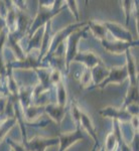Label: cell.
<instances>
[{
  "label": "cell",
  "mask_w": 139,
  "mask_h": 151,
  "mask_svg": "<svg viewBox=\"0 0 139 151\" xmlns=\"http://www.w3.org/2000/svg\"><path fill=\"white\" fill-rule=\"evenodd\" d=\"M72 114H73V117H74L75 120L77 121L78 123L81 124L82 127H84L85 129H86L87 132L91 135V137L95 140L96 144L100 145L96 130H95V127H94V125H93V122H92L91 118L89 117V115L85 113L84 111H82L81 109H80L78 106H76V105L73 106Z\"/></svg>",
  "instance_id": "obj_1"
},
{
  "label": "cell",
  "mask_w": 139,
  "mask_h": 151,
  "mask_svg": "<svg viewBox=\"0 0 139 151\" xmlns=\"http://www.w3.org/2000/svg\"><path fill=\"white\" fill-rule=\"evenodd\" d=\"M128 78V73L127 70H126V67L123 65V67L120 68H114L110 70L108 77L104 80L99 86H97L96 88H100V89H104L106 86H108L109 84H121L125 81Z\"/></svg>",
  "instance_id": "obj_2"
},
{
  "label": "cell",
  "mask_w": 139,
  "mask_h": 151,
  "mask_svg": "<svg viewBox=\"0 0 139 151\" xmlns=\"http://www.w3.org/2000/svg\"><path fill=\"white\" fill-rule=\"evenodd\" d=\"M83 139H84V135H83L81 129H80V126H78L75 132L60 134V137H58V144H60L58 151H66L77 141Z\"/></svg>",
  "instance_id": "obj_3"
},
{
  "label": "cell",
  "mask_w": 139,
  "mask_h": 151,
  "mask_svg": "<svg viewBox=\"0 0 139 151\" xmlns=\"http://www.w3.org/2000/svg\"><path fill=\"white\" fill-rule=\"evenodd\" d=\"M104 25L117 40L123 41V42H132V36L130 32L126 28H124L121 24L116 22H104Z\"/></svg>",
  "instance_id": "obj_4"
},
{
  "label": "cell",
  "mask_w": 139,
  "mask_h": 151,
  "mask_svg": "<svg viewBox=\"0 0 139 151\" xmlns=\"http://www.w3.org/2000/svg\"><path fill=\"white\" fill-rule=\"evenodd\" d=\"M58 143V138L45 139V138L35 137L32 140L24 143L23 145L26 147L27 151H45L48 147L57 145Z\"/></svg>",
  "instance_id": "obj_5"
},
{
  "label": "cell",
  "mask_w": 139,
  "mask_h": 151,
  "mask_svg": "<svg viewBox=\"0 0 139 151\" xmlns=\"http://www.w3.org/2000/svg\"><path fill=\"white\" fill-rule=\"evenodd\" d=\"M103 117H108V118H112L115 121H118L119 123H125L129 122L132 118V116L128 113L124 109H116L114 107H107L100 111Z\"/></svg>",
  "instance_id": "obj_6"
},
{
  "label": "cell",
  "mask_w": 139,
  "mask_h": 151,
  "mask_svg": "<svg viewBox=\"0 0 139 151\" xmlns=\"http://www.w3.org/2000/svg\"><path fill=\"white\" fill-rule=\"evenodd\" d=\"M102 43H103L104 47L106 48L107 50H109L110 52L113 53H121L124 52L128 50V47H130L131 45H136V42H123V41H109L107 40H102Z\"/></svg>",
  "instance_id": "obj_7"
},
{
  "label": "cell",
  "mask_w": 139,
  "mask_h": 151,
  "mask_svg": "<svg viewBox=\"0 0 139 151\" xmlns=\"http://www.w3.org/2000/svg\"><path fill=\"white\" fill-rule=\"evenodd\" d=\"M75 60L85 64L89 69H93V68H95L96 65L102 64V60H100V58L98 55H96L95 53L90 52H82V53H80V55H76Z\"/></svg>",
  "instance_id": "obj_8"
},
{
  "label": "cell",
  "mask_w": 139,
  "mask_h": 151,
  "mask_svg": "<svg viewBox=\"0 0 139 151\" xmlns=\"http://www.w3.org/2000/svg\"><path fill=\"white\" fill-rule=\"evenodd\" d=\"M126 58H127V64L125 65L126 70L128 73V78L130 79L131 86H137V70H136V65L134 58L131 55L129 50H126Z\"/></svg>",
  "instance_id": "obj_9"
},
{
  "label": "cell",
  "mask_w": 139,
  "mask_h": 151,
  "mask_svg": "<svg viewBox=\"0 0 139 151\" xmlns=\"http://www.w3.org/2000/svg\"><path fill=\"white\" fill-rule=\"evenodd\" d=\"M110 70L104 67L103 64L96 65L95 68H93L91 70V75H92V81L95 83V85L99 86L102 82L108 77Z\"/></svg>",
  "instance_id": "obj_10"
},
{
  "label": "cell",
  "mask_w": 139,
  "mask_h": 151,
  "mask_svg": "<svg viewBox=\"0 0 139 151\" xmlns=\"http://www.w3.org/2000/svg\"><path fill=\"white\" fill-rule=\"evenodd\" d=\"M46 113L48 114V116L53 119V120L57 121L58 123H60L63 120L65 115V107L58 106V105H55L53 103L48 104V106L45 108Z\"/></svg>",
  "instance_id": "obj_11"
},
{
  "label": "cell",
  "mask_w": 139,
  "mask_h": 151,
  "mask_svg": "<svg viewBox=\"0 0 139 151\" xmlns=\"http://www.w3.org/2000/svg\"><path fill=\"white\" fill-rule=\"evenodd\" d=\"M81 37V32L76 31L74 35L70 36L69 40V47H68V57H67V64L69 65L70 62L75 58L76 55V45H77L79 38Z\"/></svg>",
  "instance_id": "obj_12"
},
{
  "label": "cell",
  "mask_w": 139,
  "mask_h": 151,
  "mask_svg": "<svg viewBox=\"0 0 139 151\" xmlns=\"http://www.w3.org/2000/svg\"><path fill=\"white\" fill-rule=\"evenodd\" d=\"M132 104H138V87L137 86H131L129 88L123 107L126 108L127 106L132 105Z\"/></svg>",
  "instance_id": "obj_13"
},
{
  "label": "cell",
  "mask_w": 139,
  "mask_h": 151,
  "mask_svg": "<svg viewBox=\"0 0 139 151\" xmlns=\"http://www.w3.org/2000/svg\"><path fill=\"white\" fill-rule=\"evenodd\" d=\"M89 25L91 27L92 31L94 32V35L99 38V40H105V35H106L107 29L105 27L104 23H100L97 21H90Z\"/></svg>",
  "instance_id": "obj_14"
},
{
  "label": "cell",
  "mask_w": 139,
  "mask_h": 151,
  "mask_svg": "<svg viewBox=\"0 0 139 151\" xmlns=\"http://www.w3.org/2000/svg\"><path fill=\"white\" fill-rule=\"evenodd\" d=\"M57 100L58 106H66V103H67V91H66V88L63 82L58 83L57 85Z\"/></svg>",
  "instance_id": "obj_15"
},
{
  "label": "cell",
  "mask_w": 139,
  "mask_h": 151,
  "mask_svg": "<svg viewBox=\"0 0 139 151\" xmlns=\"http://www.w3.org/2000/svg\"><path fill=\"white\" fill-rule=\"evenodd\" d=\"M117 144H118V140L114 132H111L107 136L106 141H105V151H114L116 150Z\"/></svg>",
  "instance_id": "obj_16"
},
{
  "label": "cell",
  "mask_w": 139,
  "mask_h": 151,
  "mask_svg": "<svg viewBox=\"0 0 139 151\" xmlns=\"http://www.w3.org/2000/svg\"><path fill=\"white\" fill-rule=\"evenodd\" d=\"M90 81H92V75H91V70H87L85 73H83L82 77H81V84L85 88H87L89 86Z\"/></svg>",
  "instance_id": "obj_17"
},
{
  "label": "cell",
  "mask_w": 139,
  "mask_h": 151,
  "mask_svg": "<svg viewBox=\"0 0 139 151\" xmlns=\"http://www.w3.org/2000/svg\"><path fill=\"white\" fill-rule=\"evenodd\" d=\"M50 82H52L53 84L58 85V83L62 82V75L58 70H55L52 74L50 75Z\"/></svg>",
  "instance_id": "obj_18"
},
{
  "label": "cell",
  "mask_w": 139,
  "mask_h": 151,
  "mask_svg": "<svg viewBox=\"0 0 139 151\" xmlns=\"http://www.w3.org/2000/svg\"><path fill=\"white\" fill-rule=\"evenodd\" d=\"M8 143L13 148V151H27L26 147L23 144H18V143H15L14 141H12L10 139H8Z\"/></svg>",
  "instance_id": "obj_19"
},
{
  "label": "cell",
  "mask_w": 139,
  "mask_h": 151,
  "mask_svg": "<svg viewBox=\"0 0 139 151\" xmlns=\"http://www.w3.org/2000/svg\"><path fill=\"white\" fill-rule=\"evenodd\" d=\"M98 146H99L98 144L95 145V146H94V148H93V149H92V151H96V150H97V147H98Z\"/></svg>",
  "instance_id": "obj_20"
},
{
  "label": "cell",
  "mask_w": 139,
  "mask_h": 151,
  "mask_svg": "<svg viewBox=\"0 0 139 151\" xmlns=\"http://www.w3.org/2000/svg\"><path fill=\"white\" fill-rule=\"evenodd\" d=\"M115 151H119V149H116V150H115Z\"/></svg>",
  "instance_id": "obj_21"
}]
</instances>
